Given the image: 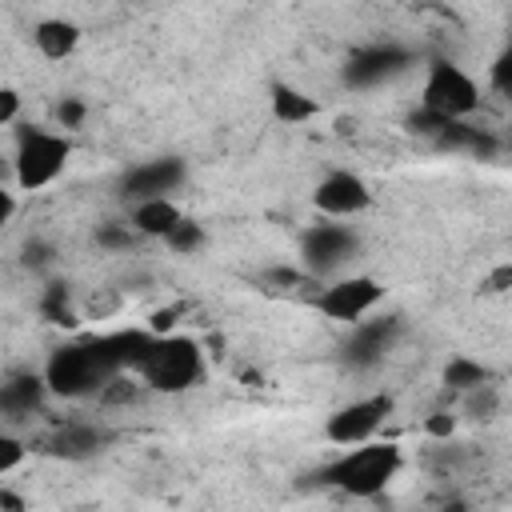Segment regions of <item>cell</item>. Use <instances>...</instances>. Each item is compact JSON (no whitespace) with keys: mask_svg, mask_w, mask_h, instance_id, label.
<instances>
[{"mask_svg":"<svg viewBox=\"0 0 512 512\" xmlns=\"http://www.w3.org/2000/svg\"><path fill=\"white\" fill-rule=\"evenodd\" d=\"M424 428H428V436H452V428H456V420H452L448 412H432Z\"/></svg>","mask_w":512,"mask_h":512,"instance_id":"obj_26","label":"cell"},{"mask_svg":"<svg viewBox=\"0 0 512 512\" xmlns=\"http://www.w3.org/2000/svg\"><path fill=\"white\" fill-rule=\"evenodd\" d=\"M32 44L44 60H68L80 48V24L64 20V16H48L32 28Z\"/></svg>","mask_w":512,"mask_h":512,"instance_id":"obj_15","label":"cell"},{"mask_svg":"<svg viewBox=\"0 0 512 512\" xmlns=\"http://www.w3.org/2000/svg\"><path fill=\"white\" fill-rule=\"evenodd\" d=\"M384 300V284L376 276H340L316 292V308L336 324H360Z\"/></svg>","mask_w":512,"mask_h":512,"instance_id":"obj_7","label":"cell"},{"mask_svg":"<svg viewBox=\"0 0 512 512\" xmlns=\"http://www.w3.org/2000/svg\"><path fill=\"white\" fill-rule=\"evenodd\" d=\"M72 160V140L64 132H48V128H24L16 140V188L20 192H40L48 184H56L64 176Z\"/></svg>","mask_w":512,"mask_h":512,"instance_id":"obj_4","label":"cell"},{"mask_svg":"<svg viewBox=\"0 0 512 512\" xmlns=\"http://www.w3.org/2000/svg\"><path fill=\"white\" fill-rule=\"evenodd\" d=\"M188 168L180 156H156V160H144V164H132L124 176H120V192L140 204V200H160L168 192H176L184 184Z\"/></svg>","mask_w":512,"mask_h":512,"instance_id":"obj_11","label":"cell"},{"mask_svg":"<svg viewBox=\"0 0 512 512\" xmlns=\"http://www.w3.org/2000/svg\"><path fill=\"white\" fill-rule=\"evenodd\" d=\"M24 456H28L24 440H20V436H12V432H0V476L16 472V468L24 464Z\"/></svg>","mask_w":512,"mask_h":512,"instance_id":"obj_21","label":"cell"},{"mask_svg":"<svg viewBox=\"0 0 512 512\" xmlns=\"http://www.w3.org/2000/svg\"><path fill=\"white\" fill-rule=\"evenodd\" d=\"M132 228L128 224H104L100 232H96V244H104V248H128L132 244Z\"/></svg>","mask_w":512,"mask_h":512,"instance_id":"obj_23","label":"cell"},{"mask_svg":"<svg viewBox=\"0 0 512 512\" xmlns=\"http://www.w3.org/2000/svg\"><path fill=\"white\" fill-rule=\"evenodd\" d=\"M44 380L36 376H12L8 384H0V412L4 416H24L32 408H40V396H44Z\"/></svg>","mask_w":512,"mask_h":512,"instance_id":"obj_17","label":"cell"},{"mask_svg":"<svg viewBox=\"0 0 512 512\" xmlns=\"http://www.w3.org/2000/svg\"><path fill=\"white\" fill-rule=\"evenodd\" d=\"M152 348L148 328H124V332H104V336H84L52 348L44 360V388L64 400H84L116 384L124 372H136L144 352Z\"/></svg>","mask_w":512,"mask_h":512,"instance_id":"obj_1","label":"cell"},{"mask_svg":"<svg viewBox=\"0 0 512 512\" xmlns=\"http://www.w3.org/2000/svg\"><path fill=\"white\" fill-rule=\"evenodd\" d=\"M492 380V372L480 364V360H472V356H452L448 364H444V384L452 388V392H476V388H484Z\"/></svg>","mask_w":512,"mask_h":512,"instance_id":"obj_18","label":"cell"},{"mask_svg":"<svg viewBox=\"0 0 512 512\" xmlns=\"http://www.w3.org/2000/svg\"><path fill=\"white\" fill-rule=\"evenodd\" d=\"M272 116L280 120V124H308L316 112H320V104H316V96H308L304 88H296V84H284V80H276L272 84Z\"/></svg>","mask_w":512,"mask_h":512,"instance_id":"obj_16","label":"cell"},{"mask_svg":"<svg viewBox=\"0 0 512 512\" xmlns=\"http://www.w3.org/2000/svg\"><path fill=\"white\" fill-rule=\"evenodd\" d=\"M56 120H60V128H80V120H84V104H80L76 96H64L60 108H56Z\"/></svg>","mask_w":512,"mask_h":512,"instance_id":"obj_24","label":"cell"},{"mask_svg":"<svg viewBox=\"0 0 512 512\" xmlns=\"http://www.w3.org/2000/svg\"><path fill=\"white\" fill-rule=\"evenodd\" d=\"M412 64V52L400 48V44H368V48H356L344 64V84L352 88H380L388 80H396L400 72H408Z\"/></svg>","mask_w":512,"mask_h":512,"instance_id":"obj_10","label":"cell"},{"mask_svg":"<svg viewBox=\"0 0 512 512\" xmlns=\"http://www.w3.org/2000/svg\"><path fill=\"white\" fill-rule=\"evenodd\" d=\"M420 108L456 124V120H464L480 108V84L456 60L440 56V60L428 64V76H424V88H420Z\"/></svg>","mask_w":512,"mask_h":512,"instance_id":"obj_5","label":"cell"},{"mask_svg":"<svg viewBox=\"0 0 512 512\" xmlns=\"http://www.w3.org/2000/svg\"><path fill=\"white\" fill-rule=\"evenodd\" d=\"M404 456L396 444L388 440H368V444H356V448H344L324 472H320V484L344 492V496H356V500H368V496H380L396 472H400Z\"/></svg>","mask_w":512,"mask_h":512,"instance_id":"obj_2","label":"cell"},{"mask_svg":"<svg viewBox=\"0 0 512 512\" xmlns=\"http://www.w3.org/2000/svg\"><path fill=\"white\" fill-rule=\"evenodd\" d=\"M52 260V248L48 244H40V240H32L28 248H24V264L32 268V264H48Z\"/></svg>","mask_w":512,"mask_h":512,"instance_id":"obj_27","label":"cell"},{"mask_svg":"<svg viewBox=\"0 0 512 512\" xmlns=\"http://www.w3.org/2000/svg\"><path fill=\"white\" fill-rule=\"evenodd\" d=\"M136 376L152 388V392H164V396H176V392H188L196 384H204L208 376V364H204V352L192 336H152V348L144 352Z\"/></svg>","mask_w":512,"mask_h":512,"instance_id":"obj_3","label":"cell"},{"mask_svg":"<svg viewBox=\"0 0 512 512\" xmlns=\"http://www.w3.org/2000/svg\"><path fill=\"white\" fill-rule=\"evenodd\" d=\"M180 204L172 200V196H160V200H140V204H132V212H128V228L136 232V236H148V240H164L176 224H180Z\"/></svg>","mask_w":512,"mask_h":512,"instance_id":"obj_14","label":"cell"},{"mask_svg":"<svg viewBox=\"0 0 512 512\" xmlns=\"http://www.w3.org/2000/svg\"><path fill=\"white\" fill-rule=\"evenodd\" d=\"M492 88L500 96H512V52H500L492 64Z\"/></svg>","mask_w":512,"mask_h":512,"instance_id":"obj_22","label":"cell"},{"mask_svg":"<svg viewBox=\"0 0 512 512\" xmlns=\"http://www.w3.org/2000/svg\"><path fill=\"white\" fill-rule=\"evenodd\" d=\"M400 320L396 316H376V320H360L352 324V336L344 340V360L352 368H372L384 360V352L396 344Z\"/></svg>","mask_w":512,"mask_h":512,"instance_id":"obj_12","label":"cell"},{"mask_svg":"<svg viewBox=\"0 0 512 512\" xmlns=\"http://www.w3.org/2000/svg\"><path fill=\"white\" fill-rule=\"evenodd\" d=\"M392 416V396L376 392V396H360L344 408H336L324 424V436L340 448H356V444H368L376 440V432L384 428V420Z\"/></svg>","mask_w":512,"mask_h":512,"instance_id":"obj_8","label":"cell"},{"mask_svg":"<svg viewBox=\"0 0 512 512\" xmlns=\"http://www.w3.org/2000/svg\"><path fill=\"white\" fill-rule=\"evenodd\" d=\"M164 244H168L172 252H180V256H192V252H200V248L208 244V232H204V224H200V220L180 216V224L164 236Z\"/></svg>","mask_w":512,"mask_h":512,"instance_id":"obj_20","label":"cell"},{"mask_svg":"<svg viewBox=\"0 0 512 512\" xmlns=\"http://www.w3.org/2000/svg\"><path fill=\"white\" fill-rule=\"evenodd\" d=\"M312 204L324 220H348L372 208V188L360 172L348 168H332L328 176H320V184L312 188Z\"/></svg>","mask_w":512,"mask_h":512,"instance_id":"obj_9","label":"cell"},{"mask_svg":"<svg viewBox=\"0 0 512 512\" xmlns=\"http://www.w3.org/2000/svg\"><path fill=\"white\" fill-rule=\"evenodd\" d=\"M360 252V236L340 220H320L300 232V268L308 280L336 276L344 264H352Z\"/></svg>","mask_w":512,"mask_h":512,"instance_id":"obj_6","label":"cell"},{"mask_svg":"<svg viewBox=\"0 0 512 512\" xmlns=\"http://www.w3.org/2000/svg\"><path fill=\"white\" fill-rule=\"evenodd\" d=\"M108 440H112V432H104L96 424H60L48 436V452L60 460H92L108 448Z\"/></svg>","mask_w":512,"mask_h":512,"instance_id":"obj_13","label":"cell"},{"mask_svg":"<svg viewBox=\"0 0 512 512\" xmlns=\"http://www.w3.org/2000/svg\"><path fill=\"white\" fill-rule=\"evenodd\" d=\"M20 116V96L12 88H0V128H8Z\"/></svg>","mask_w":512,"mask_h":512,"instance_id":"obj_25","label":"cell"},{"mask_svg":"<svg viewBox=\"0 0 512 512\" xmlns=\"http://www.w3.org/2000/svg\"><path fill=\"white\" fill-rule=\"evenodd\" d=\"M16 216V196L8 192V188H0V232H4V224Z\"/></svg>","mask_w":512,"mask_h":512,"instance_id":"obj_28","label":"cell"},{"mask_svg":"<svg viewBox=\"0 0 512 512\" xmlns=\"http://www.w3.org/2000/svg\"><path fill=\"white\" fill-rule=\"evenodd\" d=\"M40 312H44V320H48V324H76V312H72V292H68V284L52 280V284L44 288V296H40Z\"/></svg>","mask_w":512,"mask_h":512,"instance_id":"obj_19","label":"cell"}]
</instances>
